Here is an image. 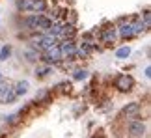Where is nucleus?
Listing matches in <instances>:
<instances>
[{"mask_svg": "<svg viewBox=\"0 0 151 138\" xmlns=\"http://www.w3.org/2000/svg\"><path fill=\"white\" fill-rule=\"evenodd\" d=\"M125 134H127V138H146L147 136V121L142 118L127 121L125 123Z\"/></svg>", "mask_w": 151, "mask_h": 138, "instance_id": "1", "label": "nucleus"}, {"mask_svg": "<svg viewBox=\"0 0 151 138\" xmlns=\"http://www.w3.org/2000/svg\"><path fill=\"white\" fill-rule=\"evenodd\" d=\"M112 86L116 88V91H119V93H131L132 90H134V78H132V75L129 73H118L112 80Z\"/></svg>", "mask_w": 151, "mask_h": 138, "instance_id": "2", "label": "nucleus"}, {"mask_svg": "<svg viewBox=\"0 0 151 138\" xmlns=\"http://www.w3.org/2000/svg\"><path fill=\"white\" fill-rule=\"evenodd\" d=\"M140 112H142V103L131 101V103H127V105H123V108L119 110L118 119H121V121L127 123V121H131V119L140 118Z\"/></svg>", "mask_w": 151, "mask_h": 138, "instance_id": "3", "label": "nucleus"}, {"mask_svg": "<svg viewBox=\"0 0 151 138\" xmlns=\"http://www.w3.org/2000/svg\"><path fill=\"white\" fill-rule=\"evenodd\" d=\"M17 101L15 90H13V82L8 78L0 80V105H11Z\"/></svg>", "mask_w": 151, "mask_h": 138, "instance_id": "4", "label": "nucleus"}, {"mask_svg": "<svg viewBox=\"0 0 151 138\" xmlns=\"http://www.w3.org/2000/svg\"><path fill=\"white\" fill-rule=\"evenodd\" d=\"M97 41H99L103 47H112V45L118 41V34H116V24H108L97 30Z\"/></svg>", "mask_w": 151, "mask_h": 138, "instance_id": "5", "label": "nucleus"}, {"mask_svg": "<svg viewBox=\"0 0 151 138\" xmlns=\"http://www.w3.org/2000/svg\"><path fill=\"white\" fill-rule=\"evenodd\" d=\"M58 49H60L62 64H69V62L77 60V58H75V50H77V41H60V43H58Z\"/></svg>", "mask_w": 151, "mask_h": 138, "instance_id": "6", "label": "nucleus"}, {"mask_svg": "<svg viewBox=\"0 0 151 138\" xmlns=\"http://www.w3.org/2000/svg\"><path fill=\"white\" fill-rule=\"evenodd\" d=\"M41 62L47 65H58L62 64V56H60V49H58V45H54V47H50L47 50H43L41 52Z\"/></svg>", "mask_w": 151, "mask_h": 138, "instance_id": "7", "label": "nucleus"}, {"mask_svg": "<svg viewBox=\"0 0 151 138\" xmlns=\"http://www.w3.org/2000/svg\"><path fill=\"white\" fill-rule=\"evenodd\" d=\"M77 34H78V32H77V26H73V24H65V22H63L56 37H58V41H75Z\"/></svg>", "mask_w": 151, "mask_h": 138, "instance_id": "8", "label": "nucleus"}, {"mask_svg": "<svg viewBox=\"0 0 151 138\" xmlns=\"http://www.w3.org/2000/svg\"><path fill=\"white\" fill-rule=\"evenodd\" d=\"M52 75H54V67L43 64V62L36 64V67H34V77H36L37 80H45V78L52 77Z\"/></svg>", "mask_w": 151, "mask_h": 138, "instance_id": "9", "label": "nucleus"}, {"mask_svg": "<svg viewBox=\"0 0 151 138\" xmlns=\"http://www.w3.org/2000/svg\"><path fill=\"white\" fill-rule=\"evenodd\" d=\"M49 103H52V90L41 88V90L37 91V95H36L34 105H49Z\"/></svg>", "mask_w": 151, "mask_h": 138, "instance_id": "10", "label": "nucleus"}, {"mask_svg": "<svg viewBox=\"0 0 151 138\" xmlns=\"http://www.w3.org/2000/svg\"><path fill=\"white\" fill-rule=\"evenodd\" d=\"M22 56L26 58V62H30V64H39L41 62V52H37L34 47H24V50H22Z\"/></svg>", "mask_w": 151, "mask_h": 138, "instance_id": "11", "label": "nucleus"}, {"mask_svg": "<svg viewBox=\"0 0 151 138\" xmlns=\"http://www.w3.org/2000/svg\"><path fill=\"white\" fill-rule=\"evenodd\" d=\"M13 90H15L17 99H19V97H22V95L28 93V90H30V82H28V80H19V82H13Z\"/></svg>", "mask_w": 151, "mask_h": 138, "instance_id": "12", "label": "nucleus"}, {"mask_svg": "<svg viewBox=\"0 0 151 138\" xmlns=\"http://www.w3.org/2000/svg\"><path fill=\"white\" fill-rule=\"evenodd\" d=\"M88 77H90V71L86 67H77L73 71V75H71V78L75 80V82H82V80H86Z\"/></svg>", "mask_w": 151, "mask_h": 138, "instance_id": "13", "label": "nucleus"}, {"mask_svg": "<svg viewBox=\"0 0 151 138\" xmlns=\"http://www.w3.org/2000/svg\"><path fill=\"white\" fill-rule=\"evenodd\" d=\"M129 56H131V47L129 45H123V47L116 49V58L118 60H127Z\"/></svg>", "mask_w": 151, "mask_h": 138, "instance_id": "14", "label": "nucleus"}, {"mask_svg": "<svg viewBox=\"0 0 151 138\" xmlns=\"http://www.w3.org/2000/svg\"><path fill=\"white\" fill-rule=\"evenodd\" d=\"M11 52H13V47L11 45H4L2 49H0V62H6L11 58Z\"/></svg>", "mask_w": 151, "mask_h": 138, "instance_id": "15", "label": "nucleus"}, {"mask_svg": "<svg viewBox=\"0 0 151 138\" xmlns=\"http://www.w3.org/2000/svg\"><path fill=\"white\" fill-rule=\"evenodd\" d=\"M21 119H22L21 112H13V114H9V116H6V123L8 125H17Z\"/></svg>", "mask_w": 151, "mask_h": 138, "instance_id": "16", "label": "nucleus"}, {"mask_svg": "<svg viewBox=\"0 0 151 138\" xmlns=\"http://www.w3.org/2000/svg\"><path fill=\"white\" fill-rule=\"evenodd\" d=\"M144 77H146V78H151V67H149V65H146V69H144Z\"/></svg>", "mask_w": 151, "mask_h": 138, "instance_id": "17", "label": "nucleus"}, {"mask_svg": "<svg viewBox=\"0 0 151 138\" xmlns=\"http://www.w3.org/2000/svg\"><path fill=\"white\" fill-rule=\"evenodd\" d=\"M91 138H103V134H93Z\"/></svg>", "mask_w": 151, "mask_h": 138, "instance_id": "18", "label": "nucleus"}, {"mask_svg": "<svg viewBox=\"0 0 151 138\" xmlns=\"http://www.w3.org/2000/svg\"><path fill=\"white\" fill-rule=\"evenodd\" d=\"M2 78H4V77H2V71H0V80H2Z\"/></svg>", "mask_w": 151, "mask_h": 138, "instance_id": "19", "label": "nucleus"}, {"mask_svg": "<svg viewBox=\"0 0 151 138\" xmlns=\"http://www.w3.org/2000/svg\"><path fill=\"white\" fill-rule=\"evenodd\" d=\"M30 2H36V0H30Z\"/></svg>", "mask_w": 151, "mask_h": 138, "instance_id": "20", "label": "nucleus"}]
</instances>
